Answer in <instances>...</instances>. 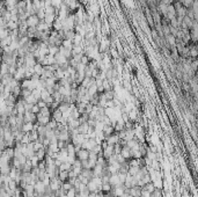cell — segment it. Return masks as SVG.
Segmentation results:
<instances>
[{"label": "cell", "instance_id": "1f68e13d", "mask_svg": "<svg viewBox=\"0 0 198 197\" xmlns=\"http://www.w3.org/2000/svg\"><path fill=\"white\" fill-rule=\"evenodd\" d=\"M52 97H53V101H54V102H57V103H61V102H63V97H64V96H63L58 90H56V92L52 94Z\"/></svg>", "mask_w": 198, "mask_h": 197}, {"label": "cell", "instance_id": "d6986e66", "mask_svg": "<svg viewBox=\"0 0 198 197\" xmlns=\"http://www.w3.org/2000/svg\"><path fill=\"white\" fill-rule=\"evenodd\" d=\"M80 125V122L79 119H74V118H71L68 122H67V127L68 130H72V129H76L78 126Z\"/></svg>", "mask_w": 198, "mask_h": 197}, {"label": "cell", "instance_id": "7c38bea8", "mask_svg": "<svg viewBox=\"0 0 198 197\" xmlns=\"http://www.w3.org/2000/svg\"><path fill=\"white\" fill-rule=\"evenodd\" d=\"M32 130H34V123H31V122H24L21 126V131L23 133H29Z\"/></svg>", "mask_w": 198, "mask_h": 197}, {"label": "cell", "instance_id": "ee69618b", "mask_svg": "<svg viewBox=\"0 0 198 197\" xmlns=\"http://www.w3.org/2000/svg\"><path fill=\"white\" fill-rule=\"evenodd\" d=\"M9 36V30L7 28H0V41Z\"/></svg>", "mask_w": 198, "mask_h": 197}, {"label": "cell", "instance_id": "8fae6325", "mask_svg": "<svg viewBox=\"0 0 198 197\" xmlns=\"http://www.w3.org/2000/svg\"><path fill=\"white\" fill-rule=\"evenodd\" d=\"M23 119H24V122L36 123V115L32 114L31 111H24V114H23Z\"/></svg>", "mask_w": 198, "mask_h": 197}, {"label": "cell", "instance_id": "9c48e42d", "mask_svg": "<svg viewBox=\"0 0 198 197\" xmlns=\"http://www.w3.org/2000/svg\"><path fill=\"white\" fill-rule=\"evenodd\" d=\"M51 118L53 121H56L57 123H61V121H63V114H61V111L57 108L56 110H53L51 112Z\"/></svg>", "mask_w": 198, "mask_h": 197}, {"label": "cell", "instance_id": "7402d4cb", "mask_svg": "<svg viewBox=\"0 0 198 197\" xmlns=\"http://www.w3.org/2000/svg\"><path fill=\"white\" fill-rule=\"evenodd\" d=\"M52 29H54V30H57V31L63 30V22H61V20H59L58 17H56V20H54L53 23H52Z\"/></svg>", "mask_w": 198, "mask_h": 197}, {"label": "cell", "instance_id": "cb8c5ba5", "mask_svg": "<svg viewBox=\"0 0 198 197\" xmlns=\"http://www.w3.org/2000/svg\"><path fill=\"white\" fill-rule=\"evenodd\" d=\"M91 83H94V78H86V76H85V79L81 81L80 86H82V87H85V88H88Z\"/></svg>", "mask_w": 198, "mask_h": 197}, {"label": "cell", "instance_id": "7dc6e473", "mask_svg": "<svg viewBox=\"0 0 198 197\" xmlns=\"http://www.w3.org/2000/svg\"><path fill=\"white\" fill-rule=\"evenodd\" d=\"M30 94H31V90H29V89H21V95H20V97H21V99H25V97H28Z\"/></svg>", "mask_w": 198, "mask_h": 197}, {"label": "cell", "instance_id": "ffe728a7", "mask_svg": "<svg viewBox=\"0 0 198 197\" xmlns=\"http://www.w3.org/2000/svg\"><path fill=\"white\" fill-rule=\"evenodd\" d=\"M76 129H78V132H79V133H81V134H87L88 129H89V125L87 124V122H86V123H81Z\"/></svg>", "mask_w": 198, "mask_h": 197}, {"label": "cell", "instance_id": "f1b7e54d", "mask_svg": "<svg viewBox=\"0 0 198 197\" xmlns=\"http://www.w3.org/2000/svg\"><path fill=\"white\" fill-rule=\"evenodd\" d=\"M87 189H88V191H89V192H96V191H100V190H97V185H96L91 180H89V182L87 183Z\"/></svg>", "mask_w": 198, "mask_h": 197}, {"label": "cell", "instance_id": "b9f144b4", "mask_svg": "<svg viewBox=\"0 0 198 197\" xmlns=\"http://www.w3.org/2000/svg\"><path fill=\"white\" fill-rule=\"evenodd\" d=\"M61 45H63L64 48L68 49V50H72V48H73V43H72V41H69V39H63Z\"/></svg>", "mask_w": 198, "mask_h": 197}, {"label": "cell", "instance_id": "e7e4bbea", "mask_svg": "<svg viewBox=\"0 0 198 197\" xmlns=\"http://www.w3.org/2000/svg\"><path fill=\"white\" fill-rule=\"evenodd\" d=\"M0 175H1V173H0Z\"/></svg>", "mask_w": 198, "mask_h": 197}, {"label": "cell", "instance_id": "816d5d0a", "mask_svg": "<svg viewBox=\"0 0 198 197\" xmlns=\"http://www.w3.org/2000/svg\"><path fill=\"white\" fill-rule=\"evenodd\" d=\"M89 61H90V59H89V58H88V57H87V56H86V54H85V53H83V54H82V57H81V60H80V63H81V64H83V65H86V66H87V65H88V63H89Z\"/></svg>", "mask_w": 198, "mask_h": 197}, {"label": "cell", "instance_id": "f6af8a7d", "mask_svg": "<svg viewBox=\"0 0 198 197\" xmlns=\"http://www.w3.org/2000/svg\"><path fill=\"white\" fill-rule=\"evenodd\" d=\"M23 100H24V102L30 103V104H36V103H37V100L32 96V94H30L28 97H25V99H23Z\"/></svg>", "mask_w": 198, "mask_h": 197}, {"label": "cell", "instance_id": "11a10c76", "mask_svg": "<svg viewBox=\"0 0 198 197\" xmlns=\"http://www.w3.org/2000/svg\"><path fill=\"white\" fill-rule=\"evenodd\" d=\"M117 174H118V177H119V182H120V184H124L125 178H126V174H124V173H117Z\"/></svg>", "mask_w": 198, "mask_h": 197}, {"label": "cell", "instance_id": "52a82bcc", "mask_svg": "<svg viewBox=\"0 0 198 197\" xmlns=\"http://www.w3.org/2000/svg\"><path fill=\"white\" fill-rule=\"evenodd\" d=\"M102 156L107 160V159H109L111 155H113L115 153H113V145H108L104 149H102Z\"/></svg>", "mask_w": 198, "mask_h": 197}, {"label": "cell", "instance_id": "e575fe53", "mask_svg": "<svg viewBox=\"0 0 198 197\" xmlns=\"http://www.w3.org/2000/svg\"><path fill=\"white\" fill-rule=\"evenodd\" d=\"M111 189H112V187L110 185V183H109V182H104V183H102V185H101V191H103L104 194L110 192V191H111Z\"/></svg>", "mask_w": 198, "mask_h": 197}, {"label": "cell", "instance_id": "30bf717a", "mask_svg": "<svg viewBox=\"0 0 198 197\" xmlns=\"http://www.w3.org/2000/svg\"><path fill=\"white\" fill-rule=\"evenodd\" d=\"M109 183H110V185L113 188V187H116V185H120V182H119V177H118V174L116 173V174H110V176H109V181H108Z\"/></svg>", "mask_w": 198, "mask_h": 197}, {"label": "cell", "instance_id": "4fadbf2b", "mask_svg": "<svg viewBox=\"0 0 198 197\" xmlns=\"http://www.w3.org/2000/svg\"><path fill=\"white\" fill-rule=\"evenodd\" d=\"M139 145H140V143H139L135 138H133V139H131V140H127L125 146H127L130 149H138V148H139Z\"/></svg>", "mask_w": 198, "mask_h": 197}, {"label": "cell", "instance_id": "ba28073f", "mask_svg": "<svg viewBox=\"0 0 198 197\" xmlns=\"http://www.w3.org/2000/svg\"><path fill=\"white\" fill-rule=\"evenodd\" d=\"M164 17H167L169 21H170L171 19L176 17V10H175V8H174L173 5H168V6H167V14L164 15Z\"/></svg>", "mask_w": 198, "mask_h": 197}, {"label": "cell", "instance_id": "681fc988", "mask_svg": "<svg viewBox=\"0 0 198 197\" xmlns=\"http://www.w3.org/2000/svg\"><path fill=\"white\" fill-rule=\"evenodd\" d=\"M7 184H8V188H9V190H15V189L19 187V185H17V183H16L14 180H10V181H9Z\"/></svg>", "mask_w": 198, "mask_h": 197}, {"label": "cell", "instance_id": "d4e9b609", "mask_svg": "<svg viewBox=\"0 0 198 197\" xmlns=\"http://www.w3.org/2000/svg\"><path fill=\"white\" fill-rule=\"evenodd\" d=\"M102 87H103V89H104V90H111V89H113L112 83H111V82H110V80H108V79L102 80Z\"/></svg>", "mask_w": 198, "mask_h": 197}, {"label": "cell", "instance_id": "3957f363", "mask_svg": "<svg viewBox=\"0 0 198 197\" xmlns=\"http://www.w3.org/2000/svg\"><path fill=\"white\" fill-rule=\"evenodd\" d=\"M25 23L28 27H37V24L39 23V19L37 17V15H30L25 19Z\"/></svg>", "mask_w": 198, "mask_h": 197}, {"label": "cell", "instance_id": "5bb4252c", "mask_svg": "<svg viewBox=\"0 0 198 197\" xmlns=\"http://www.w3.org/2000/svg\"><path fill=\"white\" fill-rule=\"evenodd\" d=\"M56 17H57V15H54V14H45L43 21H44L49 27L52 28V23H53V21L56 20Z\"/></svg>", "mask_w": 198, "mask_h": 197}, {"label": "cell", "instance_id": "be15d7a7", "mask_svg": "<svg viewBox=\"0 0 198 197\" xmlns=\"http://www.w3.org/2000/svg\"><path fill=\"white\" fill-rule=\"evenodd\" d=\"M135 197H141V196H135Z\"/></svg>", "mask_w": 198, "mask_h": 197}, {"label": "cell", "instance_id": "836d02e7", "mask_svg": "<svg viewBox=\"0 0 198 197\" xmlns=\"http://www.w3.org/2000/svg\"><path fill=\"white\" fill-rule=\"evenodd\" d=\"M71 168H72V165L69 163V162H61L60 163V166L58 167V169H59V172H63V170H71Z\"/></svg>", "mask_w": 198, "mask_h": 197}, {"label": "cell", "instance_id": "8992f818", "mask_svg": "<svg viewBox=\"0 0 198 197\" xmlns=\"http://www.w3.org/2000/svg\"><path fill=\"white\" fill-rule=\"evenodd\" d=\"M45 188H46V187L43 184L42 181H36V183L34 184V190H35V192L38 194V195H44Z\"/></svg>", "mask_w": 198, "mask_h": 197}, {"label": "cell", "instance_id": "4dcf8cb0", "mask_svg": "<svg viewBox=\"0 0 198 197\" xmlns=\"http://www.w3.org/2000/svg\"><path fill=\"white\" fill-rule=\"evenodd\" d=\"M61 182H65L68 180V172L67 170H63V172H59L58 173V176H57Z\"/></svg>", "mask_w": 198, "mask_h": 197}, {"label": "cell", "instance_id": "db71d44e", "mask_svg": "<svg viewBox=\"0 0 198 197\" xmlns=\"http://www.w3.org/2000/svg\"><path fill=\"white\" fill-rule=\"evenodd\" d=\"M115 156H116V161L119 163V165H122V163H124L126 160L120 155V154H115Z\"/></svg>", "mask_w": 198, "mask_h": 197}, {"label": "cell", "instance_id": "4316f807", "mask_svg": "<svg viewBox=\"0 0 198 197\" xmlns=\"http://www.w3.org/2000/svg\"><path fill=\"white\" fill-rule=\"evenodd\" d=\"M8 64L3 63V61H0V76L1 75H5V74H8Z\"/></svg>", "mask_w": 198, "mask_h": 197}, {"label": "cell", "instance_id": "60d3db41", "mask_svg": "<svg viewBox=\"0 0 198 197\" xmlns=\"http://www.w3.org/2000/svg\"><path fill=\"white\" fill-rule=\"evenodd\" d=\"M57 124H58V123L51 118V119H50V122L45 125V127H46V130H54V129L57 127Z\"/></svg>", "mask_w": 198, "mask_h": 197}, {"label": "cell", "instance_id": "8d00e7d4", "mask_svg": "<svg viewBox=\"0 0 198 197\" xmlns=\"http://www.w3.org/2000/svg\"><path fill=\"white\" fill-rule=\"evenodd\" d=\"M58 51H59V46H56V45H47V52H49V54L54 56Z\"/></svg>", "mask_w": 198, "mask_h": 197}, {"label": "cell", "instance_id": "c3c4849f", "mask_svg": "<svg viewBox=\"0 0 198 197\" xmlns=\"http://www.w3.org/2000/svg\"><path fill=\"white\" fill-rule=\"evenodd\" d=\"M36 15H37V17L39 19V21L44 20V16H45V12H44V8H43V9H38V10L36 12Z\"/></svg>", "mask_w": 198, "mask_h": 197}, {"label": "cell", "instance_id": "bcb514c9", "mask_svg": "<svg viewBox=\"0 0 198 197\" xmlns=\"http://www.w3.org/2000/svg\"><path fill=\"white\" fill-rule=\"evenodd\" d=\"M32 143V147H34V151L36 152V151H38V149H41L42 147H43V145H42V143L39 141V140H36V141H31Z\"/></svg>", "mask_w": 198, "mask_h": 197}, {"label": "cell", "instance_id": "9f6ffc18", "mask_svg": "<svg viewBox=\"0 0 198 197\" xmlns=\"http://www.w3.org/2000/svg\"><path fill=\"white\" fill-rule=\"evenodd\" d=\"M75 194H76L75 189H74V188H71V189L66 192V196H67V197H75Z\"/></svg>", "mask_w": 198, "mask_h": 197}, {"label": "cell", "instance_id": "277c9868", "mask_svg": "<svg viewBox=\"0 0 198 197\" xmlns=\"http://www.w3.org/2000/svg\"><path fill=\"white\" fill-rule=\"evenodd\" d=\"M104 140L107 141V144H108V145H115V144L119 143V137H118L117 132H113L112 134L107 136V137L104 138Z\"/></svg>", "mask_w": 198, "mask_h": 197}, {"label": "cell", "instance_id": "6f0895ef", "mask_svg": "<svg viewBox=\"0 0 198 197\" xmlns=\"http://www.w3.org/2000/svg\"><path fill=\"white\" fill-rule=\"evenodd\" d=\"M57 146H58V149L65 148V147H66V141H63V140H58V141H57Z\"/></svg>", "mask_w": 198, "mask_h": 197}, {"label": "cell", "instance_id": "6125c7cd", "mask_svg": "<svg viewBox=\"0 0 198 197\" xmlns=\"http://www.w3.org/2000/svg\"><path fill=\"white\" fill-rule=\"evenodd\" d=\"M32 105H34V104H30V103H27V102H24V109H25V111H31V108H32Z\"/></svg>", "mask_w": 198, "mask_h": 197}, {"label": "cell", "instance_id": "83f0119b", "mask_svg": "<svg viewBox=\"0 0 198 197\" xmlns=\"http://www.w3.org/2000/svg\"><path fill=\"white\" fill-rule=\"evenodd\" d=\"M34 73H36V74H38L39 76L42 75V73H43V71H44V67L39 64V63H36L35 65H34Z\"/></svg>", "mask_w": 198, "mask_h": 197}, {"label": "cell", "instance_id": "94428289", "mask_svg": "<svg viewBox=\"0 0 198 197\" xmlns=\"http://www.w3.org/2000/svg\"><path fill=\"white\" fill-rule=\"evenodd\" d=\"M31 112H32V114H35V115H37V114L39 112V108H38V105H37V104H34V105H32V108H31Z\"/></svg>", "mask_w": 198, "mask_h": 197}, {"label": "cell", "instance_id": "5b68a950", "mask_svg": "<svg viewBox=\"0 0 198 197\" xmlns=\"http://www.w3.org/2000/svg\"><path fill=\"white\" fill-rule=\"evenodd\" d=\"M88 154H89V151L85 149V148H80L76 153H75V158L80 161H83V160H87L88 159Z\"/></svg>", "mask_w": 198, "mask_h": 197}, {"label": "cell", "instance_id": "d590c367", "mask_svg": "<svg viewBox=\"0 0 198 197\" xmlns=\"http://www.w3.org/2000/svg\"><path fill=\"white\" fill-rule=\"evenodd\" d=\"M71 188H73V185L68 182V181H65V182H61V185H60V189L64 191V192H67Z\"/></svg>", "mask_w": 198, "mask_h": 197}, {"label": "cell", "instance_id": "603a6c76", "mask_svg": "<svg viewBox=\"0 0 198 197\" xmlns=\"http://www.w3.org/2000/svg\"><path fill=\"white\" fill-rule=\"evenodd\" d=\"M17 27H19V22H15V21H12V20L7 21L6 28H7V29H8L9 31H12V30H15V29H17Z\"/></svg>", "mask_w": 198, "mask_h": 197}, {"label": "cell", "instance_id": "ac0fdd59", "mask_svg": "<svg viewBox=\"0 0 198 197\" xmlns=\"http://www.w3.org/2000/svg\"><path fill=\"white\" fill-rule=\"evenodd\" d=\"M59 53H60V54H63V56H64L65 58H67V59H69V58L72 57L71 50H68V49L64 48L63 45H60V46H59Z\"/></svg>", "mask_w": 198, "mask_h": 197}, {"label": "cell", "instance_id": "f546056e", "mask_svg": "<svg viewBox=\"0 0 198 197\" xmlns=\"http://www.w3.org/2000/svg\"><path fill=\"white\" fill-rule=\"evenodd\" d=\"M80 175H82L83 177H87L88 180L93 178V170L91 169H81Z\"/></svg>", "mask_w": 198, "mask_h": 197}, {"label": "cell", "instance_id": "9a60e30c", "mask_svg": "<svg viewBox=\"0 0 198 197\" xmlns=\"http://www.w3.org/2000/svg\"><path fill=\"white\" fill-rule=\"evenodd\" d=\"M125 160H129L131 159V149L127 147V146H123L122 149H120V153H119Z\"/></svg>", "mask_w": 198, "mask_h": 197}, {"label": "cell", "instance_id": "484cf974", "mask_svg": "<svg viewBox=\"0 0 198 197\" xmlns=\"http://www.w3.org/2000/svg\"><path fill=\"white\" fill-rule=\"evenodd\" d=\"M35 155L37 156V159H38L39 161L44 160V158H45V155H46V153H45V148H44V147H42L41 149L36 151V152H35Z\"/></svg>", "mask_w": 198, "mask_h": 197}, {"label": "cell", "instance_id": "f5cc1de1", "mask_svg": "<svg viewBox=\"0 0 198 197\" xmlns=\"http://www.w3.org/2000/svg\"><path fill=\"white\" fill-rule=\"evenodd\" d=\"M120 149H122V146H120L119 143H117V144L113 145V153L115 154H119L120 153Z\"/></svg>", "mask_w": 198, "mask_h": 197}, {"label": "cell", "instance_id": "e0dca14e", "mask_svg": "<svg viewBox=\"0 0 198 197\" xmlns=\"http://www.w3.org/2000/svg\"><path fill=\"white\" fill-rule=\"evenodd\" d=\"M36 29L38 30V31H47V30H50V29H52L51 27H49L43 20L42 21H39V23L37 24V27H36Z\"/></svg>", "mask_w": 198, "mask_h": 197}, {"label": "cell", "instance_id": "6da1fadb", "mask_svg": "<svg viewBox=\"0 0 198 197\" xmlns=\"http://www.w3.org/2000/svg\"><path fill=\"white\" fill-rule=\"evenodd\" d=\"M37 87V82L32 81L31 79H23L21 81V88L22 89H29V90H32Z\"/></svg>", "mask_w": 198, "mask_h": 197}, {"label": "cell", "instance_id": "7a4b0ae2", "mask_svg": "<svg viewBox=\"0 0 198 197\" xmlns=\"http://www.w3.org/2000/svg\"><path fill=\"white\" fill-rule=\"evenodd\" d=\"M60 185H61V181L56 176L53 178H50V183H49V188L52 190V191H57L60 189Z\"/></svg>", "mask_w": 198, "mask_h": 197}, {"label": "cell", "instance_id": "44dd1931", "mask_svg": "<svg viewBox=\"0 0 198 197\" xmlns=\"http://www.w3.org/2000/svg\"><path fill=\"white\" fill-rule=\"evenodd\" d=\"M16 100H17V99L10 94L7 99H5V103H6V105H7V107H14V105H15V103H16Z\"/></svg>", "mask_w": 198, "mask_h": 197}, {"label": "cell", "instance_id": "7bdbcfd3", "mask_svg": "<svg viewBox=\"0 0 198 197\" xmlns=\"http://www.w3.org/2000/svg\"><path fill=\"white\" fill-rule=\"evenodd\" d=\"M139 168L140 167H129V169H127V174L130 175V176H134V175H137V173L139 172Z\"/></svg>", "mask_w": 198, "mask_h": 197}, {"label": "cell", "instance_id": "f907efd6", "mask_svg": "<svg viewBox=\"0 0 198 197\" xmlns=\"http://www.w3.org/2000/svg\"><path fill=\"white\" fill-rule=\"evenodd\" d=\"M20 143H22V144H24V145H27L28 143H30V139H29V136H28V133H23V136H22V139H21V141Z\"/></svg>", "mask_w": 198, "mask_h": 197}, {"label": "cell", "instance_id": "74e56055", "mask_svg": "<svg viewBox=\"0 0 198 197\" xmlns=\"http://www.w3.org/2000/svg\"><path fill=\"white\" fill-rule=\"evenodd\" d=\"M38 114H39V115H42V116H49V117H51V110H50V108H49V107L41 108Z\"/></svg>", "mask_w": 198, "mask_h": 197}, {"label": "cell", "instance_id": "ab89813d", "mask_svg": "<svg viewBox=\"0 0 198 197\" xmlns=\"http://www.w3.org/2000/svg\"><path fill=\"white\" fill-rule=\"evenodd\" d=\"M69 105H71V103L61 102V103H59V105H58V109H59L61 112H64V111H67V110L69 109Z\"/></svg>", "mask_w": 198, "mask_h": 197}, {"label": "cell", "instance_id": "680465c9", "mask_svg": "<svg viewBox=\"0 0 198 197\" xmlns=\"http://www.w3.org/2000/svg\"><path fill=\"white\" fill-rule=\"evenodd\" d=\"M161 27H162V32H163L164 36H167V35L170 34L169 32V25H161Z\"/></svg>", "mask_w": 198, "mask_h": 197}, {"label": "cell", "instance_id": "d6a6232c", "mask_svg": "<svg viewBox=\"0 0 198 197\" xmlns=\"http://www.w3.org/2000/svg\"><path fill=\"white\" fill-rule=\"evenodd\" d=\"M125 130V129H124ZM134 138V130H125V137H124V140H131Z\"/></svg>", "mask_w": 198, "mask_h": 197}, {"label": "cell", "instance_id": "2e32d148", "mask_svg": "<svg viewBox=\"0 0 198 197\" xmlns=\"http://www.w3.org/2000/svg\"><path fill=\"white\" fill-rule=\"evenodd\" d=\"M102 132H103V134H104V138H105L107 136H110V134H112V133L115 132V130H113V126H112L111 124H109V125H104V126H103V130H102Z\"/></svg>", "mask_w": 198, "mask_h": 197}, {"label": "cell", "instance_id": "91938a15", "mask_svg": "<svg viewBox=\"0 0 198 197\" xmlns=\"http://www.w3.org/2000/svg\"><path fill=\"white\" fill-rule=\"evenodd\" d=\"M36 104L38 105V108H39V109H41V108H44V107H47V104H46V103H45L43 100H38Z\"/></svg>", "mask_w": 198, "mask_h": 197}, {"label": "cell", "instance_id": "f35d334b", "mask_svg": "<svg viewBox=\"0 0 198 197\" xmlns=\"http://www.w3.org/2000/svg\"><path fill=\"white\" fill-rule=\"evenodd\" d=\"M28 136H29V139H30V141H36V140H38V133H37V131L34 129L32 131H30L29 133H28Z\"/></svg>", "mask_w": 198, "mask_h": 197}]
</instances>
